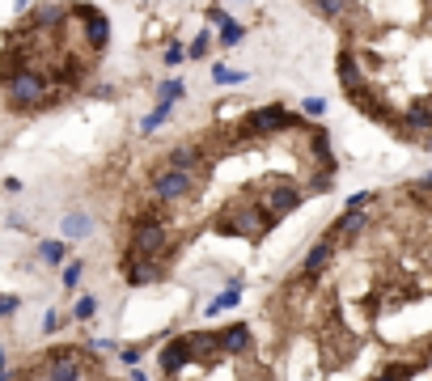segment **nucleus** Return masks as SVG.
Returning a JSON list of instances; mask_svg holds the SVG:
<instances>
[{"instance_id":"obj_2","label":"nucleus","mask_w":432,"mask_h":381,"mask_svg":"<svg viewBox=\"0 0 432 381\" xmlns=\"http://www.w3.org/2000/svg\"><path fill=\"white\" fill-rule=\"evenodd\" d=\"M111 17L93 5H34L0 34V106L17 119H38L68 106L98 77Z\"/></svg>"},{"instance_id":"obj_4","label":"nucleus","mask_w":432,"mask_h":381,"mask_svg":"<svg viewBox=\"0 0 432 381\" xmlns=\"http://www.w3.org/2000/svg\"><path fill=\"white\" fill-rule=\"evenodd\" d=\"M5 381H136L132 373H123L106 352H98L93 343H47L30 356H22Z\"/></svg>"},{"instance_id":"obj_3","label":"nucleus","mask_w":432,"mask_h":381,"mask_svg":"<svg viewBox=\"0 0 432 381\" xmlns=\"http://www.w3.org/2000/svg\"><path fill=\"white\" fill-rule=\"evenodd\" d=\"M157 381H284L259 352L246 318L191 326L157 348Z\"/></svg>"},{"instance_id":"obj_1","label":"nucleus","mask_w":432,"mask_h":381,"mask_svg":"<svg viewBox=\"0 0 432 381\" xmlns=\"http://www.w3.org/2000/svg\"><path fill=\"white\" fill-rule=\"evenodd\" d=\"M331 136L284 102L233 106L148 144L115 212V263L136 288L161 284L203 242L259 246L331 191Z\"/></svg>"}]
</instances>
